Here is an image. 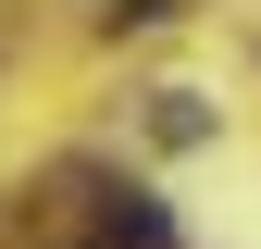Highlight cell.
I'll use <instances>...</instances> for the list:
<instances>
[{
    "instance_id": "6da1fadb",
    "label": "cell",
    "mask_w": 261,
    "mask_h": 249,
    "mask_svg": "<svg viewBox=\"0 0 261 249\" xmlns=\"http://www.w3.org/2000/svg\"><path fill=\"white\" fill-rule=\"evenodd\" d=\"M100 249H174V225H162V200H100Z\"/></svg>"
}]
</instances>
